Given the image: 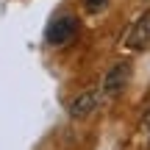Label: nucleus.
Here are the masks:
<instances>
[{
	"instance_id": "20e7f679",
	"label": "nucleus",
	"mask_w": 150,
	"mask_h": 150,
	"mask_svg": "<svg viewBox=\"0 0 150 150\" xmlns=\"http://www.w3.org/2000/svg\"><path fill=\"white\" fill-rule=\"evenodd\" d=\"M100 100H103L100 92H83V95H78L70 103V117L72 120H86L97 106H100Z\"/></svg>"
},
{
	"instance_id": "39448f33",
	"label": "nucleus",
	"mask_w": 150,
	"mask_h": 150,
	"mask_svg": "<svg viewBox=\"0 0 150 150\" xmlns=\"http://www.w3.org/2000/svg\"><path fill=\"white\" fill-rule=\"evenodd\" d=\"M106 3H108V0H83V6H86L89 11H97L100 6H106Z\"/></svg>"
},
{
	"instance_id": "f03ea898",
	"label": "nucleus",
	"mask_w": 150,
	"mask_h": 150,
	"mask_svg": "<svg viewBox=\"0 0 150 150\" xmlns=\"http://www.w3.org/2000/svg\"><path fill=\"white\" fill-rule=\"evenodd\" d=\"M75 36H78V20L72 14H64L59 20H53L50 28H47V42L50 45H70Z\"/></svg>"
},
{
	"instance_id": "423d86ee",
	"label": "nucleus",
	"mask_w": 150,
	"mask_h": 150,
	"mask_svg": "<svg viewBox=\"0 0 150 150\" xmlns=\"http://www.w3.org/2000/svg\"><path fill=\"white\" fill-rule=\"evenodd\" d=\"M139 128L145 131V134H150V108L145 111V117H142V122H139Z\"/></svg>"
},
{
	"instance_id": "7ed1b4c3",
	"label": "nucleus",
	"mask_w": 150,
	"mask_h": 150,
	"mask_svg": "<svg viewBox=\"0 0 150 150\" xmlns=\"http://www.w3.org/2000/svg\"><path fill=\"white\" fill-rule=\"evenodd\" d=\"M147 45H150V11H145L134 22V28L125 33V47L128 50H145Z\"/></svg>"
},
{
	"instance_id": "f257e3e1",
	"label": "nucleus",
	"mask_w": 150,
	"mask_h": 150,
	"mask_svg": "<svg viewBox=\"0 0 150 150\" xmlns=\"http://www.w3.org/2000/svg\"><path fill=\"white\" fill-rule=\"evenodd\" d=\"M128 81H131V64L128 61H120V64H114L111 70L106 72L103 86H100V95L106 97V100H114V97H120L125 92Z\"/></svg>"
}]
</instances>
